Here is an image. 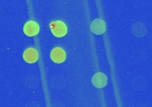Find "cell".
Wrapping results in <instances>:
<instances>
[{"label":"cell","instance_id":"cell-1","mask_svg":"<svg viewBox=\"0 0 152 107\" xmlns=\"http://www.w3.org/2000/svg\"><path fill=\"white\" fill-rule=\"evenodd\" d=\"M50 29L53 35L56 38H62L67 33V27L62 21H56L50 23Z\"/></svg>","mask_w":152,"mask_h":107},{"label":"cell","instance_id":"cell-3","mask_svg":"<svg viewBox=\"0 0 152 107\" xmlns=\"http://www.w3.org/2000/svg\"><path fill=\"white\" fill-rule=\"evenodd\" d=\"M91 31L96 35H101L106 31V23L102 19H95L91 24Z\"/></svg>","mask_w":152,"mask_h":107},{"label":"cell","instance_id":"cell-5","mask_svg":"<svg viewBox=\"0 0 152 107\" xmlns=\"http://www.w3.org/2000/svg\"><path fill=\"white\" fill-rule=\"evenodd\" d=\"M91 82L93 86H95L98 88L104 87L107 83V76L102 72H97L91 79Z\"/></svg>","mask_w":152,"mask_h":107},{"label":"cell","instance_id":"cell-4","mask_svg":"<svg viewBox=\"0 0 152 107\" xmlns=\"http://www.w3.org/2000/svg\"><path fill=\"white\" fill-rule=\"evenodd\" d=\"M50 58L52 59V61L54 63H61L64 62V60L66 58L65 52L61 47H55L50 54Z\"/></svg>","mask_w":152,"mask_h":107},{"label":"cell","instance_id":"cell-6","mask_svg":"<svg viewBox=\"0 0 152 107\" xmlns=\"http://www.w3.org/2000/svg\"><path fill=\"white\" fill-rule=\"evenodd\" d=\"M38 58H39L38 52L32 47L26 49L23 53V59L25 60V62H27L29 63H33L37 62Z\"/></svg>","mask_w":152,"mask_h":107},{"label":"cell","instance_id":"cell-2","mask_svg":"<svg viewBox=\"0 0 152 107\" xmlns=\"http://www.w3.org/2000/svg\"><path fill=\"white\" fill-rule=\"evenodd\" d=\"M39 31V26L34 21H29L23 26V32L25 33V35L29 37H33L37 35Z\"/></svg>","mask_w":152,"mask_h":107}]
</instances>
